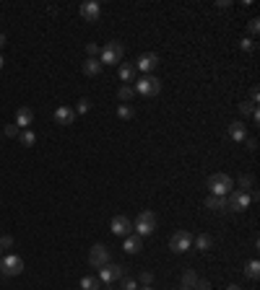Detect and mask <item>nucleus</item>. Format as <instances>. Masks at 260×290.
<instances>
[{
	"label": "nucleus",
	"instance_id": "412c9836",
	"mask_svg": "<svg viewBox=\"0 0 260 290\" xmlns=\"http://www.w3.org/2000/svg\"><path fill=\"white\" fill-rule=\"evenodd\" d=\"M135 78V65H120V80L122 83H133Z\"/></svg>",
	"mask_w": 260,
	"mask_h": 290
},
{
	"label": "nucleus",
	"instance_id": "6e6552de",
	"mask_svg": "<svg viewBox=\"0 0 260 290\" xmlns=\"http://www.w3.org/2000/svg\"><path fill=\"white\" fill-rule=\"evenodd\" d=\"M169 249L177 254H185L187 249H193V233L190 231H174L172 238H169Z\"/></svg>",
	"mask_w": 260,
	"mask_h": 290
},
{
	"label": "nucleus",
	"instance_id": "0eeeda50",
	"mask_svg": "<svg viewBox=\"0 0 260 290\" xmlns=\"http://www.w3.org/2000/svg\"><path fill=\"white\" fill-rule=\"evenodd\" d=\"M24 272V259L18 254H8V257H0V275H8V277H16Z\"/></svg>",
	"mask_w": 260,
	"mask_h": 290
},
{
	"label": "nucleus",
	"instance_id": "c9c22d12",
	"mask_svg": "<svg viewBox=\"0 0 260 290\" xmlns=\"http://www.w3.org/2000/svg\"><path fill=\"white\" fill-rule=\"evenodd\" d=\"M86 52L91 55V57H96V55H99V47H96V44L91 42V44H88V47H86Z\"/></svg>",
	"mask_w": 260,
	"mask_h": 290
},
{
	"label": "nucleus",
	"instance_id": "c85d7f7f",
	"mask_svg": "<svg viewBox=\"0 0 260 290\" xmlns=\"http://www.w3.org/2000/svg\"><path fill=\"white\" fill-rule=\"evenodd\" d=\"M253 112H255V104H253V101H242V104H240V114H245V117H250Z\"/></svg>",
	"mask_w": 260,
	"mask_h": 290
},
{
	"label": "nucleus",
	"instance_id": "e433bc0d",
	"mask_svg": "<svg viewBox=\"0 0 260 290\" xmlns=\"http://www.w3.org/2000/svg\"><path fill=\"white\" fill-rule=\"evenodd\" d=\"M260 31V24H258V18H253L250 21V34H258Z\"/></svg>",
	"mask_w": 260,
	"mask_h": 290
},
{
	"label": "nucleus",
	"instance_id": "1a4fd4ad",
	"mask_svg": "<svg viewBox=\"0 0 260 290\" xmlns=\"http://www.w3.org/2000/svg\"><path fill=\"white\" fill-rule=\"evenodd\" d=\"M88 264L96 267V270H101L104 264H109V249L104 246V243H96V246H91V251H88Z\"/></svg>",
	"mask_w": 260,
	"mask_h": 290
},
{
	"label": "nucleus",
	"instance_id": "9d476101",
	"mask_svg": "<svg viewBox=\"0 0 260 290\" xmlns=\"http://www.w3.org/2000/svg\"><path fill=\"white\" fill-rule=\"evenodd\" d=\"M159 55L156 52H143L138 60H135V70H141V73H154L156 67H159Z\"/></svg>",
	"mask_w": 260,
	"mask_h": 290
},
{
	"label": "nucleus",
	"instance_id": "2f4dec72",
	"mask_svg": "<svg viewBox=\"0 0 260 290\" xmlns=\"http://www.w3.org/2000/svg\"><path fill=\"white\" fill-rule=\"evenodd\" d=\"M10 246H13V238H10V236L0 238V249H10Z\"/></svg>",
	"mask_w": 260,
	"mask_h": 290
},
{
	"label": "nucleus",
	"instance_id": "58836bf2",
	"mask_svg": "<svg viewBox=\"0 0 260 290\" xmlns=\"http://www.w3.org/2000/svg\"><path fill=\"white\" fill-rule=\"evenodd\" d=\"M198 290H211V283H208V280H200V283H198Z\"/></svg>",
	"mask_w": 260,
	"mask_h": 290
},
{
	"label": "nucleus",
	"instance_id": "c756f323",
	"mask_svg": "<svg viewBox=\"0 0 260 290\" xmlns=\"http://www.w3.org/2000/svg\"><path fill=\"white\" fill-rule=\"evenodd\" d=\"M88 109H91V101H88V99H81V101H78V112H76V114H86Z\"/></svg>",
	"mask_w": 260,
	"mask_h": 290
},
{
	"label": "nucleus",
	"instance_id": "7c9ffc66",
	"mask_svg": "<svg viewBox=\"0 0 260 290\" xmlns=\"http://www.w3.org/2000/svg\"><path fill=\"white\" fill-rule=\"evenodd\" d=\"M240 47H242V52H255V42L253 39H242Z\"/></svg>",
	"mask_w": 260,
	"mask_h": 290
},
{
	"label": "nucleus",
	"instance_id": "f03ea898",
	"mask_svg": "<svg viewBox=\"0 0 260 290\" xmlns=\"http://www.w3.org/2000/svg\"><path fill=\"white\" fill-rule=\"evenodd\" d=\"M122 55H125V47L120 42H107L104 47L99 50V62L101 65H120Z\"/></svg>",
	"mask_w": 260,
	"mask_h": 290
},
{
	"label": "nucleus",
	"instance_id": "f3484780",
	"mask_svg": "<svg viewBox=\"0 0 260 290\" xmlns=\"http://www.w3.org/2000/svg\"><path fill=\"white\" fill-rule=\"evenodd\" d=\"M122 249H125L128 254H138V251L143 249L141 236H125V243H122Z\"/></svg>",
	"mask_w": 260,
	"mask_h": 290
},
{
	"label": "nucleus",
	"instance_id": "f8f14e48",
	"mask_svg": "<svg viewBox=\"0 0 260 290\" xmlns=\"http://www.w3.org/2000/svg\"><path fill=\"white\" fill-rule=\"evenodd\" d=\"M55 122L58 124H73L76 122V109H71V107H58L55 109Z\"/></svg>",
	"mask_w": 260,
	"mask_h": 290
},
{
	"label": "nucleus",
	"instance_id": "9b49d317",
	"mask_svg": "<svg viewBox=\"0 0 260 290\" xmlns=\"http://www.w3.org/2000/svg\"><path fill=\"white\" fill-rule=\"evenodd\" d=\"M109 231L115 236H130V231H133V223H130V218H125V215H115L112 218V223H109Z\"/></svg>",
	"mask_w": 260,
	"mask_h": 290
},
{
	"label": "nucleus",
	"instance_id": "a18cd8bd",
	"mask_svg": "<svg viewBox=\"0 0 260 290\" xmlns=\"http://www.w3.org/2000/svg\"><path fill=\"white\" fill-rule=\"evenodd\" d=\"M0 277H3V275H0Z\"/></svg>",
	"mask_w": 260,
	"mask_h": 290
},
{
	"label": "nucleus",
	"instance_id": "f704fd0d",
	"mask_svg": "<svg viewBox=\"0 0 260 290\" xmlns=\"http://www.w3.org/2000/svg\"><path fill=\"white\" fill-rule=\"evenodd\" d=\"M151 280H154L151 272H143V275H141V283H143V285H151Z\"/></svg>",
	"mask_w": 260,
	"mask_h": 290
},
{
	"label": "nucleus",
	"instance_id": "f257e3e1",
	"mask_svg": "<svg viewBox=\"0 0 260 290\" xmlns=\"http://www.w3.org/2000/svg\"><path fill=\"white\" fill-rule=\"evenodd\" d=\"M156 226H159V218H156V213L154 210H143L141 215H138V220L133 223V228H135V236H151L154 231H156Z\"/></svg>",
	"mask_w": 260,
	"mask_h": 290
},
{
	"label": "nucleus",
	"instance_id": "ea45409f",
	"mask_svg": "<svg viewBox=\"0 0 260 290\" xmlns=\"http://www.w3.org/2000/svg\"><path fill=\"white\" fill-rule=\"evenodd\" d=\"M3 44H5V34H0V47H3Z\"/></svg>",
	"mask_w": 260,
	"mask_h": 290
},
{
	"label": "nucleus",
	"instance_id": "72a5a7b5",
	"mask_svg": "<svg viewBox=\"0 0 260 290\" xmlns=\"http://www.w3.org/2000/svg\"><path fill=\"white\" fill-rule=\"evenodd\" d=\"M258 99H260V91H258V86H253V88H250V101L258 104Z\"/></svg>",
	"mask_w": 260,
	"mask_h": 290
},
{
	"label": "nucleus",
	"instance_id": "b1692460",
	"mask_svg": "<svg viewBox=\"0 0 260 290\" xmlns=\"http://www.w3.org/2000/svg\"><path fill=\"white\" fill-rule=\"evenodd\" d=\"M117 99H120L122 104H130V101L135 99V91H133V86H120V91H117Z\"/></svg>",
	"mask_w": 260,
	"mask_h": 290
},
{
	"label": "nucleus",
	"instance_id": "2eb2a0df",
	"mask_svg": "<svg viewBox=\"0 0 260 290\" xmlns=\"http://www.w3.org/2000/svg\"><path fill=\"white\" fill-rule=\"evenodd\" d=\"M31 122H34L31 107H18V112H16V127H24V130H29Z\"/></svg>",
	"mask_w": 260,
	"mask_h": 290
},
{
	"label": "nucleus",
	"instance_id": "79ce46f5",
	"mask_svg": "<svg viewBox=\"0 0 260 290\" xmlns=\"http://www.w3.org/2000/svg\"><path fill=\"white\" fill-rule=\"evenodd\" d=\"M141 290H154V288H151V285H143V288H141Z\"/></svg>",
	"mask_w": 260,
	"mask_h": 290
},
{
	"label": "nucleus",
	"instance_id": "20e7f679",
	"mask_svg": "<svg viewBox=\"0 0 260 290\" xmlns=\"http://www.w3.org/2000/svg\"><path fill=\"white\" fill-rule=\"evenodd\" d=\"M128 275V267L125 264H104L99 270V280H101V285H115L117 280H122V277Z\"/></svg>",
	"mask_w": 260,
	"mask_h": 290
},
{
	"label": "nucleus",
	"instance_id": "cd10ccee",
	"mask_svg": "<svg viewBox=\"0 0 260 290\" xmlns=\"http://www.w3.org/2000/svg\"><path fill=\"white\" fill-rule=\"evenodd\" d=\"M120 290H138V283L125 275V277H122V283H120Z\"/></svg>",
	"mask_w": 260,
	"mask_h": 290
},
{
	"label": "nucleus",
	"instance_id": "a211bd4d",
	"mask_svg": "<svg viewBox=\"0 0 260 290\" xmlns=\"http://www.w3.org/2000/svg\"><path fill=\"white\" fill-rule=\"evenodd\" d=\"M84 73H86L88 78H94V75H99V73H101V62L96 60V57H88V60L84 62Z\"/></svg>",
	"mask_w": 260,
	"mask_h": 290
},
{
	"label": "nucleus",
	"instance_id": "ddd939ff",
	"mask_svg": "<svg viewBox=\"0 0 260 290\" xmlns=\"http://www.w3.org/2000/svg\"><path fill=\"white\" fill-rule=\"evenodd\" d=\"M81 16H84V21H99V16H101V5L94 3V0H88V3L81 5Z\"/></svg>",
	"mask_w": 260,
	"mask_h": 290
},
{
	"label": "nucleus",
	"instance_id": "37998d69",
	"mask_svg": "<svg viewBox=\"0 0 260 290\" xmlns=\"http://www.w3.org/2000/svg\"><path fill=\"white\" fill-rule=\"evenodd\" d=\"M3 62H5V60H3V57H0V70H3Z\"/></svg>",
	"mask_w": 260,
	"mask_h": 290
},
{
	"label": "nucleus",
	"instance_id": "a19ab883",
	"mask_svg": "<svg viewBox=\"0 0 260 290\" xmlns=\"http://www.w3.org/2000/svg\"><path fill=\"white\" fill-rule=\"evenodd\" d=\"M227 290H242V288H240V285H229Z\"/></svg>",
	"mask_w": 260,
	"mask_h": 290
},
{
	"label": "nucleus",
	"instance_id": "c03bdc74",
	"mask_svg": "<svg viewBox=\"0 0 260 290\" xmlns=\"http://www.w3.org/2000/svg\"><path fill=\"white\" fill-rule=\"evenodd\" d=\"M179 290H187V288H179Z\"/></svg>",
	"mask_w": 260,
	"mask_h": 290
},
{
	"label": "nucleus",
	"instance_id": "473e14b6",
	"mask_svg": "<svg viewBox=\"0 0 260 290\" xmlns=\"http://www.w3.org/2000/svg\"><path fill=\"white\" fill-rule=\"evenodd\" d=\"M5 135H8V137H16V135H18V127H16V124H8V127H5Z\"/></svg>",
	"mask_w": 260,
	"mask_h": 290
},
{
	"label": "nucleus",
	"instance_id": "4c0bfd02",
	"mask_svg": "<svg viewBox=\"0 0 260 290\" xmlns=\"http://www.w3.org/2000/svg\"><path fill=\"white\" fill-rule=\"evenodd\" d=\"M245 143H247V148H250V150H255V148H258V140H255V137H247Z\"/></svg>",
	"mask_w": 260,
	"mask_h": 290
},
{
	"label": "nucleus",
	"instance_id": "5701e85b",
	"mask_svg": "<svg viewBox=\"0 0 260 290\" xmlns=\"http://www.w3.org/2000/svg\"><path fill=\"white\" fill-rule=\"evenodd\" d=\"M245 275L250 277V280H258V277H260V262H258V259L247 262V264H245Z\"/></svg>",
	"mask_w": 260,
	"mask_h": 290
},
{
	"label": "nucleus",
	"instance_id": "423d86ee",
	"mask_svg": "<svg viewBox=\"0 0 260 290\" xmlns=\"http://www.w3.org/2000/svg\"><path fill=\"white\" fill-rule=\"evenodd\" d=\"M250 194L247 192H240V189H232L229 194H227V210H232V213H245L247 207H250Z\"/></svg>",
	"mask_w": 260,
	"mask_h": 290
},
{
	"label": "nucleus",
	"instance_id": "393cba45",
	"mask_svg": "<svg viewBox=\"0 0 260 290\" xmlns=\"http://www.w3.org/2000/svg\"><path fill=\"white\" fill-rule=\"evenodd\" d=\"M18 140H21V145H24V148H31L34 143H37V135H34L31 130H24V132H21V137H18Z\"/></svg>",
	"mask_w": 260,
	"mask_h": 290
},
{
	"label": "nucleus",
	"instance_id": "4be33fe9",
	"mask_svg": "<svg viewBox=\"0 0 260 290\" xmlns=\"http://www.w3.org/2000/svg\"><path fill=\"white\" fill-rule=\"evenodd\" d=\"M81 290H101V280L94 277V275H88V277L81 280Z\"/></svg>",
	"mask_w": 260,
	"mask_h": 290
},
{
	"label": "nucleus",
	"instance_id": "4468645a",
	"mask_svg": "<svg viewBox=\"0 0 260 290\" xmlns=\"http://www.w3.org/2000/svg\"><path fill=\"white\" fill-rule=\"evenodd\" d=\"M229 137H232L234 143H245L247 140V127H245V122H240V119L232 122L229 124Z\"/></svg>",
	"mask_w": 260,
	"mask_h": 290
},
{
	"label": "nucleus",
	"instance_id": "7ed1b4c3",
	"mask_svg": "<svg viewBox=\"0 0 260 290\" xmlns=\"http://www.w3.org/2000/svg\"><path fill=\"white\" fill-rule=\"evenodd\" d=\"M206 184H208L211 194H219V197H227L232 192V187H234V181H232L229 174H211Z\"/></svg>",
	"mask_w": 260,
	"mask_h": 290
},
{
	"label": "nucleus",
	"instance_id": "bb28decb",
	"mask_svg": "<svg viewBox=\"0 0 260 290\" xmlns=\"http://www.w3.org/2000/svg\"><path fill=\"white\" fill-rule=\"evenodd\" d=\"M117 117H120V119H125V122H128V119H133V109L128 107V104H120V107H117Z\"/></svg>",
	"mask_w": 260,
	"mask_h": 290
},
{
	"label": "nucleus",
	"instance_id": "aec40b11",
	"mask_svg": "<svg viewBox=\"0 0 260 290\" xmlns=\"http://www.w3.org/2000/svg\"><path fill=\"white\" fill-rule=\"evenodd\" d=\"M211 236H206V233H198V236H193V246L195 249H200V251H208L211 249Z\"/></svg>",
	"mask_w": 260,
	"mask_h": 290
},
{
	"label": "nucleus",
	"instance_id": "a878e982",
	"mask_svg": "<svg viewBox=\"0 0 260 290\" xmlns=\"http://www.w3.org/2000/svg\"><path fill=\"white\" fill-rule=\"evenodd\" d=\"M253 184H255V179L250 176V174H242V176H240V192H250L253 189Z\"/></svg>",
	"mask_w": 260,
	"mask_h": 290
},
{
	"label": "nucleus",
	"instance_id": "dca6fc26",
	"mask_svg": "<svg viewBox=\"0 0 260 290\" xmlns=\"http://www.w3.org/2000/svg\"><path fill=\"white\" fill-rule=\"evenodd\" d=\"M208 207V210H227V197H219V194H208L206 202H203Z\"/></svg>",
	"mask_w": 260,
	"mask_h": 290
},
{
	"label": "nucleus",
	"instance_id": "6ab92c4d",
	"mask_svg": "<svg viewBox=\"0 0 260 290\" xmlns=\"http://www.w3.org/2000/svg\"><path fill=\"white\" fill-rule=\"evenodd\" d=\"M198 283H200V277H198L193 270H187V272L182 275V288H187V290H198Z\"/></svg>",
	"mask_w": 260,
	"mask_h": 290
},
{
	"label": "nucleus",
	"instance_id": "39448f33",
	"mask_svg": "<svg viewBox=\"0 0 260 290\" xmlns=\"http://www.w3.org/2000/svg\"><path fill=\"white\" fill-rule=\"evenodd\" d=\"M133 91L141 94V96H156L162 91V80L156 75H141V80L133 86Z\"/></svg>",
	"mask_w": 260,
	"mask_h": 290
}]
</instances>
